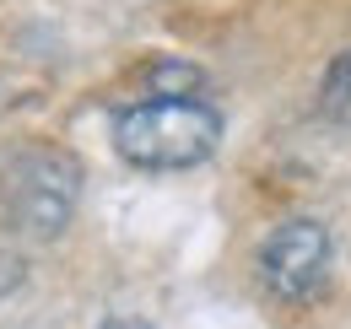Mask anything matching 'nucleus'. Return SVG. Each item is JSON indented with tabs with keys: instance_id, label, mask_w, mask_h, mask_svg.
Segmentation results:
<instances>
[{
	"instance_id": "2",
	"label": "nucleus",
	"mask_w": 351,
	"mask_h": 329,
	"mask_svg": "<svg viewBox=\"0 0 351 329\" xmlns=\"http://www.w3.org/2000/svg\"><path fill=\"white\" fill-rule=\"evenodd\" d=\"M82 200V167L60 146H16L0 157V210L16 232L54 238Z\"/></svg>"
},
{
	"instance_id": "5",
	"label": "nucleus",
	"mask_w": 351,
	"mask_h": 329,
	"mask_svg": "<svg viewBox=\"0 0 351 329\" xmlns=\"http://www.w3.org/2000/svg\"><path fill=\"white\" fill-rule=\"evenodd\" d=\"M103 329H146V324H135V319H108Z\"/></svg>"
},
{
	"instance_id": "1",
	"label": "nucleus",
	"mask_w": 351,
	"mask_h": 329,
	"mask_svg": "<svg viewBox=\"0 0 351 329\" xmlns=\"http://www.w3.org/2000/svg\"><path fill=\"white\" fill-rule=\"evenodd\" d=\"M221 114L200 97H146L114 119V151L146 173H178L217 151Z\"/></svg>"
},
{
	"instance_id": "4",
	"label": "nucleus",
	"mask_w": 351,
	"mask_h": 329,
	"mask_svg": "<svg viewBox=\"0 0 351 329\" xmlns=\"http://www.w3.org/2000/svg\"><path fill=\"white\" fill-rule=\"evenodd\" d=\"M324 108L351 124V54H341L330 65V76H324Z\"/></svg>"
},
{
	"instance_id": "3",
	"label": "nucleus",
	"mask_w": 351,
	"mask_h": 329,
	"mask_svg": "<svg viewBox=\"0 0 351 329\" xmlns=\"http://www.w3.org/2000/svg\"><path fill=\"white\" fill-rule=\"evenodd\" d=\"M330 276V232L324 221H281L260 248V281L281 302H308Z\"/></svg>"
}]
</instances>
